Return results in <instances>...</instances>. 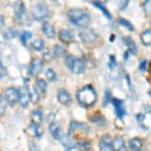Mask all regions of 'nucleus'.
<instances>
[{
    "label": "nucleus",
    "mask_w": 151,
    "mask_h": 151,
    "mask_svg": "<svg viewBox=\"0 0 151 151\" xmlns=\"http://www.w3.org/2000/svg\"><path fill=\"white\" fill-rule=\"evenodd\" d=\"M72 72L76 73V74H81L84 72V69H86V64L82 59H74L73 62V65H72Z\"/></svg>",
    "instance_id": "12"
},
{
    "label": "nucleus",
    "mask_w": 151,
    "mask_h": 151,
    "mask_svg": "<svg viewBox=\"0 0 151 151\" xmlns=\"http://www.w3.org/2000/svg\"><path fill=\"white\" fill-rule=\"evenodd\" d=\"M74 57L73 55H67V57H65V65H67V67L70 69V68H72V65H73V62H74Z\"/></svg>",
    "instance_id": "33"
},
{
    "label": "nucleus",
    "mask_w": 151,
    "mask_h": 151,
    "mask_svg": "<svg viewBox=\"0 0 151 151\" xmlns=\"http://www.w3.org/2000/svg\"><path fill=\"white\" fill-rule=\"evenodd\" d=\"M141 42H142V44L146 47H149L151 44V30L150 29L145 30L142 34H141Z\"/></svg>",
    "instance_id": "21"
},
{
    "label": "nucleus",
    "mask_w": 151,
    "mask_h": 151,
    "mask_svg": "<svg viewBox=\"0 0 151 151\" xmlns=\"http://www.w3.org/2000/svg\"><path fill=\"white\" fill-rule=\"evenodd\" d=\"M136 119H137V122L139 125L142 127L144 130H149V125L145 122V119H146V115H142V113H139L137 116H136Z\"/></svg>",
    "instance_id": "28"
},
{
    "label": "nucleus",
    "mask_w": 151,
    "mask_h": 151,
    "mask_svg": "<svg viewBox=\"0 0 151 151\" xmlns=\"http://www.w3.org/2000/svg\"><path fill=\"white\" fill-rule=\"evenodd\" d=\"M32 121L33 124H37V125H40V122L43 121V113L39 110H35L32 112Z\"/></svg>",
    "instance_id": "19"
},
{
    "label": "nucleus",
    "mask_w": 151,
    "mask_h": 151,
    "mask_svg": "<svg viewBox=\"0 0 151 151\" xmlns=\"http://www.w3.org/2000/svg\"><path fill=\"white\" fill-rule=\"evenodd\" d=\"M1 78H3V73H1V72H0V79H1Z\"/></svg>",
    "instance_id": "41"
},
{
    "label": "nucleus",
    "mask_w": 151,
    "mask_h": 151,
    "mask_svg": "<svg viewBox=\"0 0 151 151\" xmlns=\"http://www.w3.org/2000/svg\"><path fill=\"white\" fill-rule=\"evenodd\" d=\"M59 39L64 43H69V42L73 40V33L67 29H62L59 32Z\"/></svg>",
    "instance_id": "16"
},
{
    "label": "nucleus",
    "mask_w": 151,
    "mask_h": 151,
    "mask_svg": "<svg viewBox=\"0 0 151 151\" xmlns=\"http://www.w3.org/2000/svg\"><path fill=\"white\" fill-rule=\"evenodd\" d=\"M100 151H112V140L108 135L102 136L100 141Z\"/></svg>",
    "instance_id": "10"
},
{
    "label": "nucleus",
    "mask_w": 151,
    "mask_h": 151,
    "mask_svg": "<svg viewBox=\"0 0 151 151\" xmlns=\"http://www.w3.org/2000/svg\"><path fill=\"white\" fill-rule=\"evenodd\" d=\"M48 17H49V9L44 3H39V4H37V5L33 6L32 18L34 19V20H37V22L45 20Z\"/></svg>",
    "instance_id": "3"
},
{
    "label": "nucleus",
    "mask_w": 151,
    "mask_h": 151,
    "mask_svg": "<svg viewBox=\"0 0 151 151\" xmlns=\"http://www.w3.org/2000/svg\"><path fill=\"white\" fill-rule=\"evenodd\" d=\"M5 108H6V103H5V101H4V97L0 96V116L4 115Z\"/></svg>",
    "instance_id": "34"
},
{
    "label": "nucleus",
    "mask_w": 151,
    "mask_h": 151,
    "mask_svg": "<svg viewBox=\"0 0 151 151\" xmlns=\"http://www.w3.org/2000/svg\"><path fill=\"white\" fill-rule=\"evenodd\" d=\"M32 48L34 49V50H38V52H40V50H43L44 49V40L43 39H40V38H38V39H34L32 42Z\"/></svg>",
    "instance_id": "20"
},
{
    "label": "nucleus",
    "mask_w": 151,
    "mask_h": 151,
    "mask_svg": "<svg viewBox=\"0 0 151 151\" xmlns=\"http://www.w3.org/2000/svg\"><path fill=\"white\" fill-rule=\"evenodd\" d=\"M112 151H127L126 150V145H125V140L121 136H116L112 140Z\"/></svg>",
    "instance_id": "8"
},
{
    "label": "nucleus",
    "mask_w": 151,
    "mask_h": 151,
    "mask_svg": "<svg viewBox=\"0 0 151 151\" xmlns=\"http://www.w3.org/2000/svg\"><path fill=\"white\" fill-rule=\"evenodd\" d=\"M30 38H32V33H30V32H24V33H23V34L20 35V42L25 45V44L28 43V39H30Z\"/></svg>",
    "instance_id": "32"
},
{
    "label": "nucleus",
    "mask_w": 151,
    "mask_h": 151,
    "mask_svg": "<svg viewBox=\"0 0 151 151\" xmlns=\"http://www.w3.org/2000/svg\"><path fill=\"white\" fill-rule=\"evenodd\" d=\"M35 88L38 89V93H45L47 92V83L44 79H42V78H38L37 81H35Z\"/></svg>",
    "instance_id": "18"
},
{
    "label": "nucleus",
    "mask_w": 151,
    "mask_h": 151,
    "mask_svg": "<svg viewBox=\"0 0 151 151\" xmlns=\"http://www.w3.org/2000/svg\"><path fill=\"white\" fill-rule=\"evenodd\" d=\"M57 98H58V102L60 105H69L72 98H70V94L65 91V89H59L58 93H57Z\"/></svg>",
    "instance_id": "9"
},
{
    "label": "nucleus",
    "mask_w": 151,
    "mask_h": 151,
    "mask_svg": "<svg viewBox=\"0 0 151 151\" xmlns=\"http://www.w3.org/2000/svg\"><path fill=\"white\" fill-rule=\"evenodd\" d=\"M142 6H144V9H145V14H146V15H149V14L151 13V10H150V6H151V1H150V0H147V1H145Z\"/></svg>",
    "instance_id": "35"
},
{
    "label": "nucleus",
    "mask_w": 151,
    "mask_h": 151,
    "mask_svg": "<svg viewBox=\"0 0 151 151\" xmlns=\"http://www.w3.org/2000/svg\"><path fill=\"white\" fill-rule=\"evenodd\" d=\"M112 103L115 106V110H116V113H117V117L119 119H122L125 116V107H124V102L120 101V100H116L113 98L112 100Z\"/></svg>",
    "instance_id": "14"
},
{
    "label": "nucleus",
    "mask_w": 151,
    "mask_h": 151,
    "mask_svg": "<svg viewBox=\"0 0 151 151\" xmlns=\"http://www.w3.org/2000/svg\"><path fill=\"white\" fill-rule=\"evenodd\" d=\"M68 19L78 27H87L91 22L89 15L82 9H70L68 12Z\"/></svg>",
    "instance_id": "2"
},
{
    "label": "nucleus",
    "mask_w": 151,
    "mask_h": 151,
    "mask_svg": "<svg viewBox=\"0 0 151 151\" xmlns=\"http://www.w3.org/2000/svg\"><path fill=\"white\" fill-rule=\"evenodd\" d=\"M14 13H15V20L17 22H22L25 14V6L23 3H18L15 8H14Z\"/></svg>",
    "instance_id": "13"
},
{
    "label": "nucleus",
    "mask_w": 151,
    "mask_h": 151,
    "mask_svg": "<svg viewBox=\"0 0 151 151\" xmlns=\"http://www.w3.org/2000/svg\"><path fill=\"white\" fill-rule=\"evenodd\" d=\"M91 4H92V5H94L96 8L101 9V12H102L103 14H105V17H106L107 19H112V17L110 15V13H108V10H107V9H106L105 6H103V4H102V3H98V1H92Z\"/></svg>",
    "instance_id": "27"
},
{
    "label": "nucleus",
    "mask_w": 151,
    "mask_h": 151,
    "mask_svg": "<svg viewBox=\"0 0 151 151\" xmlns=\"http://www.w3.org/2000/svg\"><path fill=\"white\" fill-rule=\"evenodd\" d=\"M127 4H129V1H122V3H120V9H121V10H124V9L127 6Z\"/></svg>",
    "instance_id": "38"
},
{
    "label": "nucleus",
    "mask_w": 151,
    "mask_h": 151,
    "mask_svg": "<svg viewBox=\"0 0 151 151\" xmlns=\"http://www.w3.org/2000/svg\"><path fill=\"white\" fill-rule=\"evenodd\" d=\"M119 23H120L121 25H124V27L126 28L127 30H130V32H134V30H135V28L132 27V24H131L130 22H127L126 19H120V20H119Z\"/></svg>",
    "instance_id": "31"
},
{
    "label": "nucleus",
    "mask_w": 151,
    "mask_h": 151,
    "mask_svg": "<svg viewBox=\"0 0 151 151\" xmlns=\"http://www.w3.org/2000/svg\"><path fill=\"white\" fill-rule=\"evenodd\" d=\"M125 43L127 45V48H129L127 53H131V54L137 53V48H136V45H135V43H134V40L132 39H130V38H125Z\"/></svg>",
    "instance_id": "22"
},
{
    "label": "nucleus",
    "mask_w": 151,
    "mask_h": 151,
    "mask_svg": "<svg viewBox=\"0 0 151 151\" xmlns=\"http://www.w3.org/2000/svg\"><path fill=\"white\" fill-rule=\"evenodd\" d=\"M53 53H54V57H57V58L63 57L65 54V48L63 45H60V44H57V45H54V48H53Z\"/></svg>",
    "instance_id": "25"
},
{
    "label": "nucleus",
    "mask_w": 151,
    "mask_h": 151,
    "mask_svg": "<svg viewBox=\"0 0 151 151\" xmlns=\"http://www.w3.org/2000/svg\"><path fill=\"white\" fill-rule=\"evenodd\" d=\"M77 101L83 107H91L97 101V93L92 86H84L77 92Z\"/></svg>",
    "instance_id": "1"
},
{
    "label": "nucleus",
    "mask_w": 151,
    "mask_h": 151,
    "mask_svg": "<svg viewBox=\"0 0 151 151\" xmlns=\"http://www.w3.org/2000/svg\"><path fill=\"white\" fill-rule=\"evenodd\" d=\"M79 38H81L84 43H93L97 39V35L92 29H84L83 32L79 33Z\"/></svg>",
    "instance_id": "6"
},
{
    "label": "nucleus",
    "mask_w": 151,
    "mask_h": 151,
    "mask_svg": "<svg viewBox=\"0 0 151 151\" xmlns=\"http://www.w3.org/2000/svg\"><path fill=\"white\" fill-rule=\"evenodd\" d=\"M3 97H4L5 103H8V105H10V106H14L18 102V89L14 88V87L6 88Z\"/></svg>",
    "instance_id": "4"
},
{
    "label": "nucleus",
    "mask_w": 151,
    "mask_h": 151,
    "mask_svg": "<svg viewBox=\"0 0 151 151\" xmlns=\"http://www.w3.org/2000/svg\"><path fill=\"white\" fill-rule=\"evenodd\" d=\"M42 69H43V62H42L40 59H38V58L33 59L30 65H29V73H30V76L39 74L42 72Z\"/></svg>",
    "instance_id": "7"
},
{
    "label": "nucleus",
    "mask_w": 151,
    "mask_h": 151,
    "mask_svg": "<svg viewBox=\"0 0 151 151\" xmlns=\"http://www.w3.org/2000/svg\"><path fill=\"white\" fill-rule=\"evenodd\" d=\"M28 91H29V97H30V101H32V102L37 103L38 101H39L40 94L38 93V91L35 89V87H30V88H28Z\"/></svg>",
    "instance_id": "24"
},
{
    "label": "nucleus",
    "mask_w": 151,
    "mask_h": 151,
    "mask_svg": "<svg viewBox=\"0 0 151 151\" xmlns=\"http://www.w3.org/2000/svg\"><path fill=\"white\" fill-rule=\"evenodd\" d=\"M146 68H147V60H146V59L141 60V62H140V67H139V69L141 70V72H145Z\"/></svg>",
    "instance_id": "36"
},
{
    "label": "nucleus",
    "mask_w": 151,
    "mask_h": 151,
    "mask_svg": "<svg viewBox=\"0 0 151 151\" xmlns=\"http://www.w3.org/2000/svg\"><path fill=\"white\" fill-rule=\"evenodd\" d=\"M3 25H4V18H3L1 15H0V29L3 28Z\"/></svg>",
    "instance_id": "39"
},
{
    "label": "nucleus",
    "mask_w": 151,
    "mask_h": 151,
    "mask_svg": "<svg viewBox=\"0 0 151 151\" xmlns=\"http://www.w3.org/2000/svg\"><path fill=\"white\" fill-rule=\"evenodd\" d=\"M49 131L52 136L55 139V140H60L62 139V130H60V126L58 122H52L49 125Z\"/></svg>",
    "instance_id": "11"
},
{
    "label": "nucleus",
    "mask_w": 151,
    "mask_h": 151,
    "mask_svg": "<svg viewBox=\"0 0 151 151\" xmlns=\"http://www.w3.org/2000/svg\"><path fill=\"white\" fill-rule=\"evenodd\" d=\"M18 102L20 103L22 107H28V105L30 103V97H29V91L28 87L23 86L18 91Z\"/></svg>",
    "instance_id": "5"
},
{
    "label": "nucleus",
    "mask_w": 151,
    "mask_h": 151,
    "mask_svg": "<svg viewBox=\"0 0 151 151\" xmlns=\"http://www.w3.org/2000/svg\"><path fill=\"white\" fill-rule=\"evenodd\" d=\"M44 58H45V59H49V53H45V55H44Z\"/></svg>",
    "instance_id": "40"
},
{
    "label": "nucleus",
    "mask_w": 151,
    "mask_h": 151,
    "mask_svg": "<svg viewBox=\"0 0 151 151\" xmlns=\"http://www.w3.org/2000/svg\"><path fill=\"white\" fill-rule=\"evenodd\" d=\"M81 129H87L84 124H79V122H72L69 125V130H68V136H70L76 130H81Z\"/></svg>",
    "instance_id": "23"
},
{
    "label": "nucleus",
    "mask_w": 151,
    "mask_h": 151,
    "mask_svg": "<svg viewBox=\"0 0 151 151\" xmlns=\"http://www.w3.org/2000/svg\"><path fill=\"white\" fill-rule=\"evenodd\" d=\"M42 29H43V33H44V35L45 37H48V38H54L55 35V30H54V27L49 24V23H44L43 27H42Z\"/></svg>",
    "instance_id": "17"
},
{
    "label": "nucleus",
    "mask_w": 151,
    "mask_h": 151,
    "mask_svg": "<svg viewBox=\"0 0 151 151\" xmlns=\"http://www.w3.org/2000/svg\"><path fill=\"white\" fill-rule=\"evenodd\" d=\"M45 76H47V79H48L49 82H54L55 79H57V76H55V72L53 69H47L45 70Z\"/></svg>",
    "instance_id": "30"
},
{
    "label": "nucleus",
    "mask_w": 151,
    "mask_h": 151,
    "mask_svg": "<svg viewBox=\"0 0 151 151\" xmlns=\"http://www.w3.org/2000/svg\"><path fill=\"white\" fill-rule=\"evenodd\" d=\"M115 65H116V60H115V57H111L110 58V68H115Z\"/></svg>",
    "instance_id": "37"
},
{
    "label": "nucleus",
    "mask_w": 151,
    "mask_h": 151,
    "mask_svg": "<svg viewBox=\"0 0 151 151\" xmlns=\"http://www.w3.org/2000/svg\"><path fill=\"white\" fill-rule=\"evenodd\" d=\"M129 146H130L131 151H141V149H142V141L139 137H134L130 140Z\"/></svg>",
    "instance_id": "15"
},
{
    "label": "nucleus",
    "mask_w": 151,
    "mask_h": 151,
    "mask_svg": "<svg viewBox=\"0 0 151 151\" xmlns=\"http://www.w3.org/2000/svg\"><path fill=\"white\" fill-rule=\"evenodd\" d=\"M29 131L34 134L35 137H40V135H42V127L37 124H33V122L29 125Z\"/></svg>",
    "instance_id": "26"
},
{
    "label": "nucleus",
    "mask_w": 151,
    "mask_h": 151,
    "mask_svg": "<svg viewBox=\"0 0 151 151\" xmlns=\"http://www.w3.org/2000/svg\"><path fill=\"white\" fill-rule=\"evenodd\" d=\"M78 146H79V151H92L91 144H89L88 141H81V142L78 144Z\"/></svg>",
    "instance_id": "29"
}]
</instances>
